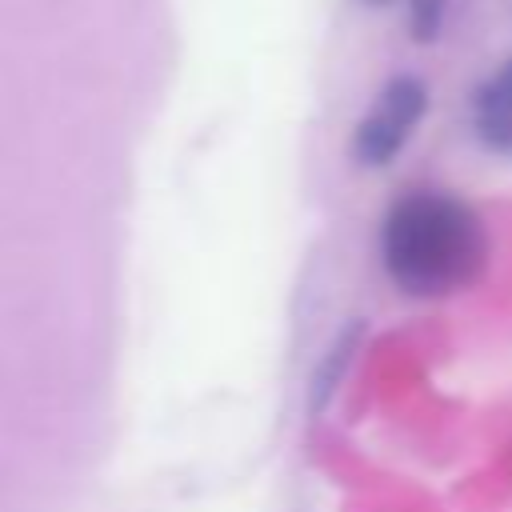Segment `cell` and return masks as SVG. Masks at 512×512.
I'll return each instance as SVG.
<instances>
[{
    "mask_svg": "<svg viewBox=\"0 0 512 512\" xmlns=\"http://www.w3.org/2000/svg\"><path fill=\"white\" fill-rule=\"evenodd\" d=\"M412 36L416 40H432L444 24V0H412Z\"/></svg>",
    "mask_w": 512,
    "mask_h": 512,
    "instance_id": "cell-4",
    "label": "cell"
},
{
    "mask_svg": "<svg viewBox=\"0 0 512 512\" xmlns=\"http://www.w3.org/2000/svg\"><path fill=\"white\" fill-rule=\"evenodd\" d=\"M380 252L396 288L412 296H444L480 272L488 240L468 204L444 192H412L392 204Z\"/></svg>",
    "mask_w": 512,
    "mask_h": 512,
    "instance_id": "cell-1",
    "label": "cell"
},
{
    "mask_svg": "<svg viewBox=\"0 0 512 512\" xmlns=\"http://www.w3.org/2000/svg\"><path fill=\"white\" fill-rule=\"evenodd\" d=\"M472 120H476V136L492 148L512 156V60L500 64L476 92L472 104Z\"/></svg>",
    "mask_w": 512,
    "mask_h": 512,
    "instance_id": "cell-3",
    "label": "cell"
},
{
    "mask_svg": "<svg viewBox=\"0 0 512 512\" xmlns=\"http://www.w3.org/2000/svg\"><path fill=\"white\" fill-rule=\"evenodd\" d=\"M424 100L428 96H424V84L416 76H396L380 92V100L372 104V112L360 120V128H356V140H352L356 160H364V164H388L404 148V140L416 128V120L424 116Z\"/></svg>",
    "mask_w": 512,
    "mask_h": 512,
    "instance_id": "cell-2",
    "label": "cell"
},
{
    "mask_svg": "<svg viewBox=\"0 0 512 512\" xmlns=\"http://www.w3.org/2000/svg\"><path fill=\"white\" fill-rule=\"evenodd\" d=\"M364 4H388V0H364Z\"/></svg>",
    "mask_w": 512,
    "mask_h": 512,
    "instance_id": "cell-5",
    "label": "cell"
}]
</instances>
